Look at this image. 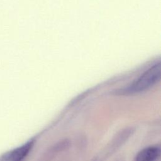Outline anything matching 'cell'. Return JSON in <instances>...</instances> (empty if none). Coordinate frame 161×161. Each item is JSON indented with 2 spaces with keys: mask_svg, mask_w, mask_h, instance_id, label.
I'll use <instances>...</instances> for the list:
<instances>
[{
  "mask_svg": "<svg viewBox=\"0 0 161 161\" xmlns=\"http://www.w3.org/2000/svg\"><path fill=\"white\" fill-rule=\"evenodd\" d=\"M161 65L158 62L143 72L130 84L114 91L117 96H128L141 93L150 89L160 80Z\"/></svg>",
  "mask_w": 161,
  "mask_h": 161,
  "instance_id": "6da1fadb",
  "label": "cell"
},
{
  "mask_svg": "<svg viewBox=\"0 0 161 161\" xmlns=\"http://www.w3.org/2000/svg\"><path fill=\"white\" fill-rule=\"evenodd\" d=\"M71 146V141L69 138L60 140L48 148L42 155L39 161H52L59 153L67 150Z\"/></svg>",
  "mask_w": 161,
  "mask_h": 161,
  "instance_id": "277c9868",
  "label": "cell"
},
{
  "mask_svg": "<svg viewBox=\"0 0 161 161\" xmlns=\"http://www.w3.org/2000/svg\"><path fill=\"white\" fill-rule=\"evenodd\" d=\"M35 143V138L30 139L21 145L1 154L0 161H23L31 152Z\"/></svg>",
  "mask_w": 161,
  "mask_h": 161,
  "instance_id": "3957f363",
  "label": "cell"
},
{
  "mask_svg": "<svg viewBox=\"0 0 161 161\" xmlns=\"http://www.w3.org/2000/svg\"><path fill=\"white\" fill-rule=\"evenodd\" d=\"M135 128L131 126H128L119 130L113 137L110 142L107 145L102 153L97 155L94 158L96 161H103L108 157L111 155L118 149H119L129 138L133 134Z\"/></svg>",
  "mask_w": 161,
  "mask_h": 161,
  "instance_id": "7a4b0ae2",
  "label": "cell"
},
{
  "mask_svg": "<svg viewBox=\"0 0 161 161\" xmlns=\"http://www.w3.org/2000/svg\"><path fill=\"white\" fill-rule=\"evenodd\" d=\"M160 152L159 145L148 146L137 153L134 161H156L160 157Z\"/></svg>",
  "mask_w": 161,
  "mask_h": 161,
  "instance_id": "5b68a950",
  "label": "cell"
}]
</instances>
